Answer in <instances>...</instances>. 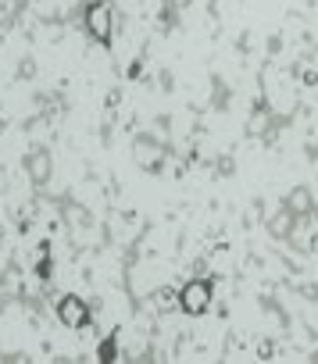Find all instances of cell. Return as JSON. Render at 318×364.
I'll use <instances>...</instances> for the list:
<instances>
[{
    "instance_id": "obj_1",
    "label": "cell",
    "mask_w": 318,
    "mask_h": 364,
    "mask_svg": "<svg viewBox=\"0 0 318 364\" xmlns=\"http://www.w3.org/2000/svg\"><path fill=\"white\" fill-rule=\"evenodd\" d=\"M82 25L90 32V39H97L100 46H108L115 36V8L111 0H93V4L82 8Z\"/></svg>"
},
{
    "instance_id": "obj_2",
    "label": "cell",
    "mask_w": 318,
    "mask_h": 364,
    "mask_svg": "<svg viewBox=\"0 0 318 364\" xmlns=\"http://www.w3.org/2000/svg\"><path fill=\"white\" fill-rule=\"evenodd\" d=\"M179 307L186 310L190 318L207 315V307H211V282H207V279H190V282L179 289Z\"/></svg>"
},
{
    "instance_id": "obj_3",
    "label": "cell",
    "mask_w": 318,
    "mask_h": 364,
    "mask_svg": "<svg viewBox=\"0 0 318 364\" xmlns=\"http://www.w3.org/2000/svg\"><path fill=\"white\" fill-rule=\"evenodd\" d=\"M54 310H58V322H61L65 329H86V325H90V303H86L79 293L58 296Z\"/></svg>"
},
{
    "instance_id": "obj_4",
    "label": "cell",
    "mask_w": 318,
    "mask_h": 364,
    "mask_svg": "<svg viewBox=\"0 0 318 364\" xmlns=\"http://www.w3.org/2000/svg\"><path fill=\"white\" fill-rule=\"evenodd\" d=\"M25 172H29V182L32 186H47L50 182V172H54V158H50V150H32L29 161H25Z\"/></svg>"
},
{
    "instance_id": "obj_5",
    "label": "cell",
    "mask_w": 318,
    "mask_h": 364,
    "mask_svg": "<svg viewBox=\"0 0 318 364\" xmlns=\"http://www.w3.org/2000/svg\"><path fill=\"white\" fill-rule=\"evenodd\" d=\"M133 158H136V165L140 168H157L161 165V158H165V150H161V143H150V139H136L133 143Z\"/></svg>"
},
{
    "instance_id": "obj_6",
    "label": "cell",
    "mask_w": 318,
    "mask_h": 364,
    "mask_svg": "<svg viewBox=\"0 0 318 364\" xmlns=\"http://www.w3.org/2000/svg\"><path fill=\"white\" fill-rule=\"evenodd\" d=\"M311 207H314V200H311L307 189H293L290 200H286V211H290V215H307Z\"/></svg>"
},
{
    "instance_id": "obj_7",
    "label": "cell",
    "mask_w": 318,
    "mask_h": 364,
    "mask_svg": "<svg viewBox=\"0 0 318 364\" xmlns=\"http://www.w3.org/2000/svg\"><path fill=\"white\" fill-rule=\"evenodd\" d=\"M97 357H100V360H115V357H118V339H115V336L104 339L100 350H97Z\"/></svg>"
},
{
    "instance_id": "obj_8",
    "label": "cell",
    "mask_w": 318,
    "mask_h": 364,
    "mask_svg": "<svg viewBox=\"0 0 318 364\" xmlns=\"http://www.w3.org/2000/svg\"><path fill=\"white\" fill-rule=\"evenodd\" d=\"M293 218H297V215L283 211V215H279V218L272 222V236H286V232H290V225H293Z\"/></svg>"
},
{
    "instance_id": "obj_9",
    "label": "cell",
    "mask_w": 318,
    "mask_h": 364,
    "mask_svg": "<svg viewBox=\"0 0 318 364\" xmlns=\"http://www.w3.org/2000/svg\"><path fill=\"white\" fill-rule=\"evenodd\" d=\"M311 253H318V232L311 236Z\"/></svg>"
}]
</instances>
